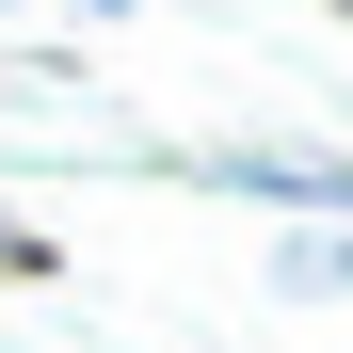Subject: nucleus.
Instances as JSON below:
<instances>
[{
	"label": "nucleus",
	"mask_w": 353,
	"mask_h": 353,
	"mask_svg": "<svg viewBox=\"0 0 353 353\" xmlns=\"http://www.w3.org/2000/svg\"><path fill=\"white\" fill-rule=\"evenodd\" d=\"M273 273H289V289H353V225H289Z\"/></svg>",
	"instance_id": "obj_2"
},
{
	"label": "nucleus",
	"mask_w": 353,
	"mask_h": 353,
	"mask_svg": "<svg viewBox=\"0 0 353 353\" xmlns=\"http://www.w3.org/2000/svg\"><path fill=\"white\" fill-rule=\"evenodd\" d=\"M193 176L209 193H257V209H305V225H353V161L337 145H209Z\"/></svg>",
	"instance_id": "obj_1"
},
{
	"label": "nucleus",
	"mask_w": 353,
	"mask_h": 353,
	"mask_svg": "<svg viewBox=\"0 0 353 353\" xmlns=\"http://www.w3.org/2000/svg\"><path fill=\"white\" fill-rule=\"evenodd\" d=\"M0 273H48V241H32V225H0Z\"/></svg>",
	"instance_id": "obj_3"
}]
</instances>
